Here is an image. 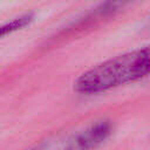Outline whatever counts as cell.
Masks as SVG:
<instances>
[{"mask_svg": "<svg viewBox=\"0 0 150 150\" xmlns=\"http://www.w3.org/2000/svg\"><path fill=\"white\" fill-rule=\"evenodd\" d=\"M149 47L108 60L82 74L74 88L82 94H97L114 87L137 81L149 74Z\"/></svg>", "mask_w": 150, "mask_h": 150, "instance_id": "cell-1", "label": "cell"}, {"mask_svg": "<svg viewBox=\"0 0 150 150\" xmlns=\"http://www.w3.org/2000/svg\"><path fill=\"white\" fill-rule=\"evenodd\" d=\"M112 127L111 123L108 121H100L90 127H88L86 130H83L81 134H79L76 137L74 136L71 139H69V144L66 145V148L70 149H89L94 148L102 142H104L111 134Z\"/></svg>", "mask_w": 150, "mask_h": 150, "instance_id": "cell-2", "label": "cell"}, {"mask_svg": "<svg viewBox=\"0 0 150 150\" xmlns=\"http://www.w3.org/2000/svg\"><path fill=\"white\" fill-rule=\"evenodd\" d=\"M131 1H134V0H105L104 2H102L94 11V13L90 15V19H94V18H104V16L111 15V14L116 13L117 11L122 9L123 7H125Z\"/></svg>", "mask_w": 150, "mask_h": 150, "instance_id": "cell-3", "label": "cell"}, {"mask_svg": "<svg viewBox=\"0 0 150 150\" xmlns=\"http://www.w3.org/2000/svg\"><path fill=\"white\" fill-rule=\"evenodd\" d=\"M33 20V15L32 14H25V15H21L14 20H12L11 22L4 25V26H0V38L7 35L8 33H12V32H15L18 29H21L23 28L25 26H27L28 23H30Z\"/></svg>", "mask_w": 150, "mask_h": 150, "instance_id": "cell-4", "label": "cell"}]
</instances>
